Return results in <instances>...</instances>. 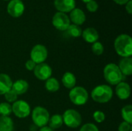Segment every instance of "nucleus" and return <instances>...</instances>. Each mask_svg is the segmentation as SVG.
Returning a JSON list of instances; mask_svg holds the SVG:
<instances>
[{"label": "nucleus", "mask_w": 132, "mask_h": 131, "mask_svg": "<svg viewBox=\"0 0 132 131\" xmlns=\"http://www.w3.org/2000/svg\"><path fill=\"white\" fill-rule=\"evenodd\" d=\"M76 82V77L72 73L67 72L63 74L62 77V83L63 86L67 89H73V87H75Z\"/></svg>", "instance_id": "19"}, {"label": "nucleus", "mask_w": 132, "mask_h": 131, "mask_svg": "<svg viewBox=\"0 0 132 131\" xmlns=\"http://www.w3.org/2000/svg\"><path fill=\"white\" fill-rule=\"evenodd\" d=\"M12 85V82L11 78L5 73H1L0 74V95H3L9 90H11Z\"/></svg>", "instance_id": "15"}, {"label": "nucleus", "mask_w": 132, "mask_h": 131, "mask_svg": "<svg viewBox=\"0 0 132 131\" xmlns=\"http://www.w3.org/2000/svg\"><path fill=\"white\" fill-rule=\"evenodd\" d=\"M82 1H83V2H87V3L88 2H90V1H92V0H82Z\"/></svg>", "instance_id": "36"}, {"label": "nucleus", "mask_w": 132, "mask_h": 131, "mask_svg": "<svg viewBox=\"0 0 132 131\" xmlns=\"http://www.w3.org/2000/svg\"><path fill=\"white\" fill-rule=\"evenodd\" d=\"M80 131H99L98 128L93 124H84Z\"/></svg>", "instance_id": "30"}, {"label": "nucleus", "mask_w": 132, "mask_h": 131, "mask_svg": "<svg viewBox=\"0 0 132 131\" xmlns=\"http://www.w3.org/2000/svg\"><path fill=\"white\" fill-rule=\"evenodd\" d=\"M32 119L34 124L37 127H45L50 120V113L45 108L42 107H36L32 113Z\"/></svg>", "instance_id": "4"}, {"label": "nucleus", "mask_w": 132, "mask_h": 131, "mask_svg": "<svg viewBox=\"0 0 132 131\" xmlns=\"http://www.w3.org/2000/svg\"><path fill=\"white\" fill-rule=\"evenodd\" d=\"M70 19L74 23V25H82L85 22L86 16L84 12L80 8H75L70 12Z\"/></svg>", "instance_id": "14"}, {"label": "nucleus", "mask_w": 132, "mask_h": 131, "mask_svg": "<svg viewBox=\"0 0 132 131\" xmlns=\"http://www.w3.org/2000/svg\"><path fill=\"white\" fill-rule=\"evenodd\" d=\"M48 123H49V126H50V127L51 129H53V130L58 129L63 124V117L60 116V115H59V114H55L52 117L50 118Z\"/></svg>", "instance_id": "21"}, {"label": "nucleus", "mask_w": 132, "mask_h": 131, "mask_svg": "<svg viewBox=\"0 0 132 131\" xmlns=\"http://www.w3.org/2000/svg\"><path fill=\"white\" fill-rule=\"evenodd\" d=\"M104 76L106 81L111 85H118L124 78V75L121 73L118 66L114 63L108 64L104 67Z\"/></svg>", "instance_id": "2"}, {"label": "nucleus", "mask_w": 132, "mask_h": 131, "mask_svg": "<svg viewBox=\"0 0 132 131\" xmlns=\"http://www.w3.org/2000/svg\"><path fill=\"white\" fill-rule=\"evenodd\" d=\"M5 98L8 102H15L17 98H18V95L13 92L12 90H9L8 92H6L5 94Z\"/></svg>", "instance_id": "27"}, {"label": "nucleus", "mask_w": 132, "mask_h": 131, "mask_svg": "<svg viewBox=\"0 0 132 131\" xmlns=\"http://www.w3.org/2000/svg\"><path fill=\"white\" fill-rule=\"evenodd\" d=\"M114 1L119 5H124V4H126L129 0H114Z\"/></svg>", "instance_id": "34"}, {"label": "nucleus", "mask_w": 132, "mask_h": 131, "mask_svg": "<svg viewBox=\"0 0 132 131\" xmlns=\"http://www.w3.org/2000/svg\"><path fill=\"white\" fill-rule=\"evenodd\" d=\"M36 66V64L32 60H31V59H29V60L26 61V64H25V66H26V69H27V70H29V71L34 70V69H35Z\"/></svg>", "instance_id": "32"}, {"label": "nucleus", "mask_w": 132, "mask_h": 131, "mask_svg": "<svg viewBox=\"0 0 132 131\" xmlns=\"http://www.w3.org/2000/svg\"><path fill=\"white\" fill-rule=\"evenodd\" d=\"M63 123L70 128L78 127L82 122L81 115L75 110L69 109L66 110L63 116Z\"/></svg>", "instance_id": "6"}, {"label": "nucleus", "mask_w": 132, "mask_h": 131, "mask_svg": "<svg viewBox=\"0 0 132 131\" xmlns=\"http://www.w3.org/2000/svg\"><path fill=\"white\" fill-rule=\"evenodd\" d=\"M34 74L37 79L40 80H46L50 78L52 75V69L46 63L36 64L34 69Z\"/></svg>", "instance_id": "10"}, {"label": "nucleus", "mask_w": 132, "mask_h": 131, "mask_svg": "<svg viewBox=\"0 0 132 131\" xmlns=\"http://www.w3.org/2000/svg\"><path fill=\"white\" fill-rule=\"evenodd\" d=\"M39 131H54L53 129H51L50 127H41V129L39 130Z\"/></svg>", "instance_id": "35"}, {"label": "nucleus", "mask_w": 132, "mask_h": 131, "mask_svg": "<svg viewBox=\"0 0 132 131\" xmlns=\"http://www.w3.org/2000/svg\"><path fill=\"white\" fill-rule=\"evenodd\" d=\"M67 32L70 36L77 38V37H80L82 35V29L79 25L73 24L69 25V27L67 29Z\"/></svg>", "instance_id": "24"}, {"label": "nucleus", "mask_w": 132, "mask_h": 131, "mask_svg": "<svg viewBox=\"0 0 132 131\" xmlns=\"http://www.w3.org/2000/svg\"><path fill=\"white\" fill-rule=\"evenodd\" d=\"M114 48L117 53L123 58L130 57L132 55V40L130 36L120 35L114 42Z\"/></svg>", "instance_id": "1"}, {"label": "nucleus", "mask_w": 132, "mask_h": 131, "mask_svg": "<svg viewBox=\"0 0 132 131\" xmlns=\"http://www.w3.org/2000/svg\"><path fill=\"white\" fill-rule=\"evenodd\" d=\"M12 112V106L8 103H0V115L3 117H9Z\"/></svg>", "instance_id": "25"}, {"label": "nucleus", "mask_w": 132, "mask_h": 131, "mask_svg": "<svg viewBox=\"0 0 132 131\" xmlns=\"http://www.w3.org/2000/svg\"><path fill=\"white\" fill-rule=\"evenodd\" d=\"M29 88L28 83L24 80H18L12 85L11 90L15 92L18 96L25 93Z\"/></svg>", "instance_id": "17"}, {"label": "nucleus", "mask_w": 132, "mask_h": 131, "mask_svg": "<svg viewBox=\"0 0 132 131\" xmlns=\"http://www.w3.org/2000/svg\"><path fill=\"white\" fill-rule=\"evenodd\" d=\"M5 1H8V0H5Z\"/></svg>", "instance_id": "37"}, {"label": "nucleus", "mask_w": 132, "mask_h": 131, "mask_svg": "<svg viewBox=\"0 0 132 131\" xmlns=\"http://www.w3.org/2000/svg\"><path fill=\"white\" fill-rule=\"evenodd\" d=\"M45 87L49 92L54 93V92H56L60 89V83H59V82H58V80L56 79H55V78H49L46 81Z\"/></svg>", "instance_id": "22"}, {"label": "nucleus", "mask_w": 132, "mask_h": 131, "mask_svg": "<svg viewBox=\"0 0 132 131\" xmlns=\"http://www.w3.org/2000/svg\"><path fill=\"white\" fill-rule=\"evenodd\" d=\"M131 128V124L124 121L120 124V126L118 127V131H130Z\"/></svg>", "instance_id": "31"}, {"label": "nucleus", "mask_w": 132, "mask_h": 131, "mask_svg": "<svg viewBox=\"0 0 132 131\" xmlns=\"http://www.w3.org/2000/svg\"><path fill=\"white\" fill-rule=\"evenodd\" d=\"M25 7L21 0H12L8 6L7 12L12 17H19L22 15Z\"/></svg>", "instance_id": "11"}, {"label": "nucleus", "mask_w": 132, "mask_h": 131, "mask_svg": "<svg viewBox=\"0 0 132 131\" xmlns=\"http://www.w3.org/2000/svg\"><path fill=\"white\" fill-rule=\"evenodd\" d=\"M48 53L46 48L40 44L35 46L30 53L31 60H32L36 64L43 63L47 58Z\"/></svg>", "instance_id": "7"}, {"label": "nucleus", "mask_w": 132, "mask_h": 131, "mask_svg": "<svg viewBox=\"0 0 132 131\" xmlns=\"http://www.w3.org/2000/svg\"><path fill=\"white\" fill-rule=\"evenodd\" d=\"M126 10L129 14L132 13V1L129 0L127 3H126Z\"/></svg>", "instance_id": "33"}, {"label": "nucleus", "mask_w": 132, "mask_h": 131, "mask_svg": "<svg viewBox=\"0 0 132 131\" xmlns=\"http://www.w3.org/2000/svg\"><path fill=\"white\" fill-rule=\"evenodd\" d=\"M53 25L59 30L64 31L67 30L69 27L70 19L69 17L63 12H56L53 18Z\"/></svg>", "instance_id": "9"}, {"label": "nucleus", "mask_w": 132, "mask_h": 131, "mask_svg": "<svg viewBox=\"0 0 132 131\" xmlns=\"http://www.w3.org/2000/svg\"><path fill=\"white\" fill-rule=\"evenodd\" d=\"M94 119L96 122L97 123H102L105 120V114L100 110H97L93 114Z\"/></svg>", "instance_id": "28"}, {"label": "nucleus", "mask_w": 132, "mask_h": 131, "mask_svg": "<svg viewBox=\"0 0 132 131\" xmlns=\"http://www.w3.org/2000/svg\"><path fill=\"white\" fill-rule=\"evenodd\" d=\"M116 94L121 100H127L131 95V87L129 84L125 82H121L117 85Z\"/></svg>", "instance_id": "13"}, {"label": "nucleus", "mask_w": 132, "mask_h": 131, "mask_svg": "<svg viewBox=\"0 0 132 131\" xmlns=\"http://www.w3.org/2000/svg\"><path fill=\"white\" fill-rule=\"evenodd\" d=\"M13 130V121L9 117H0V131Z\"/></svg>", "instance_id": "20"}, {"label": "nucleus", "mask_w": 132, "mask_h": 131, "mask_svg": "<svg viewBox=\"0 0 132 131\" xmlns=\"http://www.w3.org/2000/svg\"><path fill=\"white\" fill-rule=\"evenodd\" d=\"M87 8L90 12H96V11L97 10V8H98V5H97V3L95 1L92 0V1H90V2H88L87 3Z\"/></svg>", "instance_id": "29"}, {"label": "nucleus", "mask_w": 132, "mask_h": 131, "mask_svg": "<svg viewBox=\"0 0 132 131\" xmlns=\"http://www.w3.org/2000/svg\"><path fill=\"white\" fill-rule=\"evenodd\" d=\"M92 51L95 55L100 56L104 53V46L101 42H95L92 46Z\"/></svg>", "instance_id": "26"}, {"label": "nucleus", "mask_w": 132, "mask_h": 131, "mask_svg": "<svg viewBox=\"0 0 132 131\" xmlns=\"http://www.w3.org/2000/svg\"><path fill=\"white\" fill-rule=\"evenodd\" d=\"M121 73L125 76H131L132 73V59L131 57L123 58L118 66Z\"/></svg>", "instance_id": "16"}, {"label": "nucleus", "mask_w": 132, "mask_h": 131, "mask_svg": "<svg viewBox=\"0 0 132 131\" xmlns=\"http://www.w3.org/2000/svg\"><path fill=\"white\" fill-rule=\"evenodd\" d=\"M12 110L19 118H25L30 113V107L23 100H16L12 106Z\"/></svg>", "instance_id": "8"}, {"label": "nucleus", "mask_w": 132, "mask_h": 131, "mask_svg": "<svg viewBox=\"0 0 132 131\" xmlns=\"http://www.w3.org/2000/svg\"><path fill=\"white\" fill-rule=\"evenodd\" d=\"M121 116L124 120L130 124H132V107L131 105H127L121 110Z\"/></svg>", "instance_id": "23"}, {"label": "nucleus", "mask_w": 132, "mask_h": 131, "mask_svg": "<svg viewBox=\"0 0 132 131\" xmlns=\"http://www.w3.org/2000/svg\"><path fill=\"white\" fill-rule=\"evenodd\" d=\"M69 97L73 103L75 105L81 106L84 105L88 100V93L87 91L81 86H77L71 89Z\"/></svg>", "instance_id": "5"}, {"label": "nucleus", "mask_w": 132, "mask_h": 131, "mask_svg": "<svg viewBox=\"0 0 132 131\" xmlns=\"http://www.w3.org/2000/svg\"><path fill=\"white\" fill-rule=\"evenodd\" d=\"M83 38L84 39L89 43H94L97 42L99 38V35L97 31L94 28H87L83 32Z\"/></svg>", "instance_id": "18"}, {"label": "nucleus", "mask_w": 132, "mask_h": 131, "mask_svg": "<svg viewBox=\"0 0 132 131\" xmlns=\"http://www.w3.org/2000/svg\"><path fill=\"white\" fill-rule=\"evenodd\" d=\"M113 97V90L108 85H99L96 86L91 92L92 99L97 103H104L111 100Z\"/></svg>", "instance_id": "3"}, {"label": "nucleus", "mask_w": 132, "mask_h": 131, "mask_svg": "<svg viewBox=\"0 0 132 131\" xmlns=\"http://www.w3.org/2000/svg\"><path fill=\"white\" fill-rule=\"evenodd\" d=\"M54 5L60 12H69L75 8V0H55Z\"/></svg>", "instance_id": "12"}]
</instances>
